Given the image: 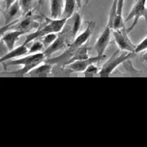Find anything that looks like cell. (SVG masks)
<instances>
[{
    "label": "cell",
    "instance_id": "cell-11",
    "mask_svg": "<svg viewBox=\"0 0 147 147\" xmlns=\"http://www.w3.org/2000/svg\"><path fill=\"white\" fill-rule=\"evenodd\" d=\"M94 27H95V22H89L87 24V27H86L80 35L77 36L75 39H74V41L70 44L71 46L75 47V48H80V47L83 46V45L88 41V39L91 37Z\"/></svg>",
    "mask_w": 147,
    "mask_h": 147
},
{
    "label": "cell",
    "instance_id": "cell-17",
    "mask_svg": "<svg viewBox=\"0 0 147 147\" xmlns=\"http://www.w3.org/2000/svg\"><path fill=\"white\" fill-rule=\"evenodd\" d=\"M77 0H65L64 1V10L62 13V18H70L75 14V9L77 6Z\"/></svg>",
    "mask_w": 147,
    "mask_h": 147
},
{
    "label": "cell",
    "instance_id": "cell-15",
    "mask_svg": "<svg viewBox=\"0 0 147 147\" xmlns=\"http://www.w3.org/2000/svg\"><path fill=\"white\" fill-rule=\"evenodd\" d=\"M20 11H22V9H20V1L17 0L9 9H6V11L4 12L5 24H8V23L11 22L13 18L20 13Z\"/></svg>",
    "mask_w": 147,
    "mask_h": 147
},
{
    "label": "cell",
    "instance_id": "cell-4",
    "mask_svg": "<svg viewBox=\"0 0 147 147\" xmlns=\"http://www.w3.org/2000/svg\"><path fill=\"white\" fill-rule=\"evenodd\" d=\"M70 38H73V36H72V31H71V25H69L67 20L66 25L64 26V28L62 29L61 32L58 33V37H57L56 40L44 51L46 58L47 57H49L54 52H57L63 49L68 48L69 45L71 44L69 43Z\"/></svg>",
    "mask_w": 147,
    "mask_h": 147
},
{
    "label": "cell",
    "instance_id": "cell-25",
    "mask_svg": "<svg viewBox=\"0 0 147 147\" xmlns=\"http://www.w3.org/2000/svg\"><path fill=\"white\" fill-rule=\"evenodd\" d=\"M16 1L17 0H5V7H6V9H9Z\"/></svg>",
    "mask_w": 147,
    "mask_h": 147
},
{
    "label": "cell",
    "instance_id": "cell-10",
    "mask_svg": "<svg viewBox=\"0 0 147 147\" xmlns=\"http://www.w3.org/2000/svg\"><path fill=\"white\" fill-rule=\"evenodd\" d=\"M39 24H40V23H38V22H36L35 18L27 14V16H26L24 18H22V20H18V23L17 25L10 26L8 29L22 30V31H26V32H30L34 28L38 27Z\"/></svg>",
    "mask_w": 147,
    "mask_h": 147
},
{
    "label": "cell",
    "instance_id": "cell-23",
    "mask_svg": "<svg viewBox=\"0 0 147 147\" xmlns=\"http://www.w3.org/2000/svg\"><path fill=\"white\" fill-rule=\"evenodd\" d=\"M144 51H147V37L143 39L136 48V53H140Z\"/></svg>",
    "mask_w": 147,
    "mask_h": 147
},
{
    "label": "cell",
    "instance_id": "cell-26",
    "mask_svg": "<svg viewBox=\"0 0 147 147\" xmlns=\"http://www.w3.org/2000/svg\"><path fill=\"white\" fill-rule=\"evenodd\" d=\"M141 60L144 61V62H147V51L142 55V57H141Z\"/></svg>",
    "mask_w": 147,
    "mask_h": 147
},
{
    "label": "cell",
    "instance_id": "cell-13",
    "mask_svg": "<svg viewBox=\"0 0 147 147\" xmlns=\"http://www.w3.org/2000/svg\"><path fill=\"white\" fill-rule=\"evenodd\" d=\"M125 0H117V6H116V14H115L113 24H112V29L113 30H120L125 28L124 20L122 17L123 7H124Z\"/></svg>",
    "mask_w": 147,
    "mask_h": 147
},
{
    "label": "cell",
    "instance_id": "cell-24",
    "mask_svg": "<svg viewBox=\"0 0 147 147\" xmlns=\"http://www.w3.org/2000/svg\"><path fill=\"white\" fill-rule=\"evenodd\" d=\"M99 72L100 71L98 69V67L94 64H91V65H89L87 67V69L84 71V74L85 75H95V74H98Z\"/></svg>",
    "mask_w": 147,
    "mask_h": 147
},
{
    "label": "cell",
    "instance_id": "cell-18",
    "mask_svg": "<svg viewBox=\"0 0 147 147\" xmlns=\"http://www.w3.org/2000/svg\"><path fill=\"white\" fill-rule=\"evenodd\" d=\"M88 51H89V48L86 46H81L80 48H78L77 51H76L75 55H74V57L71 59L70 64L75 61H78V60H83V59L89 58Z\"/></svg>",
    "mask_w": 147,
    "mask_h": 147
},
{
    "label": "cell",
    "instance_id": "cell-12",
    "mask_svg": "<svg viewBox=\"0 0 147 147\" xmlns=\"http://www.w3.org/2000/svg\"><path fill=\"white\" fill-rule=\"evenodd\" d=\"M28 51H29V49H28V48L26 47V45L23 44L22 46L15 48L14 49H12V51H9L6 54H4L3 56H1L0 62L4 63L6 61H9V60H13V59L18 58V57L25 56V55L28 54Z\"/></svg>",
    "mask_w": 147,
    "mask_h": 147
},
{
    "label": "cell",
    "instance_id": "cell-9",
    "mask_svg": "<svg viewBox=\"0 0 147 147\" xmlns=\"http://www.w3.org/2000/svg\"><path fill=\"white\" fill-rule=\"evenodd\" d=\"M26 33H28V32H26V31H22V30H12V31H10V32L3 33V34H1L2 35L1 42L4 43L8 51H12V49H15L16 42Z\"/></svg>",
    "mask_w": 147,
    "mask_h": 147
},
{
    "label": "cell",
    "instance_id": "cell-21",
    "mask_svg": "<svg viewBox=\"0 0 147 147\" xmlns=\"http://www.w3.org/2000/svg\"><path fill=\"white\" fill-rule=\"evenodd\" d=\"M18 1H20V9H22V15L29 14L31 9H32L34 4H35V0H18Z\"/></svg>",
    "mask_w": 147,
    "mask_h": 147
},
{
    "label": "cell",
    "instance_id": "cell-1",
    "mask_svg": "<svg viewBox=\"0 0 147 147\" xmlns=\"http://www.w3.org/2000/svg\"><path fill=\"white\" fill-rule=\"evenodd\" d=\"M46 59V55L44 52H38V53H33V54H28L25 56H22V58L18 59H13L9 60V61L4 62L6 66H13V65H22V68L20 69L17 72H14L13 74H17V75H25V74H29L34 68L39 66L42 64V62H44V60Z\"/></svg>",
    "mask_w": 147,
    "mask_h": 147
},
{
    "label": "cell",
    "instance_id": "cell-27",
    "mask_svg": "<svg viewBox=\"0 0 147 147\" xmlns=\"http://www.w3.org/2000/svg\"><path fill=\"white\" fill-rule=\"evenodd\" d=\"M77 4H78V8H81V5H82V0H77Z\"/></svg>",
    "mask_w": 147,
    "mask_h": 147
},
{
    "label": "cell",
    "instance_id": "cell-7",
    "mask_svg": "<svg viewBox=\"0 0 147 147\" xmlns=\"http://www.w3.org/2000/svg\"><path fill=\"white\" fill-rule=\"evenodd\" d=\"M127 30H125V28L120 30H113L112 31V35H113L114 41L116 43L117 47L119 48L120 51H127V52H135L136 53V48L132 42L130 41L128 37Z\"/></svg>",
    "mask_w": 147,
    "mask_h": 147
},
{
    "label": "cell",
    "instance_id": "cell-16",
    "mask_svg": "<svg viewBox=\"0 0 147 147\" xmlns=\"http://www.w3.org/2000/svg\"><path fill=\"white\" fill-rule=\"evenodd\" d=\"M72 24H71V31H72V36L73 39H75L77 37L78 32L80 29L81 26V17L80 15V13H75L72 17L70 18Z\"/></svg>",
    "mask_w": 147,
    "mask_h": 147
},
{
    "label": "cell",
    "instance_id": "cell-22",
    "mask_svg": "<svg viewBox=\"0 0 147 147\" xmlns=\"http://www.w3.org/2000/svg\"><path fill=\"white\" fill-rule=\"evenodd\" d=\"M57 37H58V34L57 33H49V34H47L46 36H44L43 38H41L40 40L43 42V44L45 45V47H46V49H47L56 40Z\"/></svg>",
    "mask_w": 147,
    "mask_h": 147
},
{
    "label": "cell",
    "instance_id": "cell-2",
    "mask_svg": "<svg viewBox=\"0 0 147 147\" xmlns=\"http://www.w3.org/2000/svg\"><path fill=\"white\" fill-rule=\"evenodd\" d=\"M68 20H69V18H46V20L48 22L47 25H45L44 27L34 31L32 33L28 34V35L26 36V40L24 42V45H27L28 43H30V42H32V41L43 38V37L46 36L47 34L61 32L62 29L64 28V26L66 25V22Z\"/></svg>",
    "mask_w": 147,
    "mask_h": 147
},
{
    "label": "cell",
    "instance_id": "cell-20",
    "mask_svg": "<svg viewBox=\"0 0 147 147\" xmlns=\"http://www.w3.org/2000/svg\"><path fill=\"white\" fill-rule=\"evenodd\" d=\"M46 49V47L45 45L43 44L40 39L38 40H35L33 41V44L32 46L30 47L29 49V51H28V54H33V53H38V52H44L43 51Z\"/></svg>",
    "mask_w": 147,
    "mask_h": 147
},
{
    "label": "cell",
    "instance_id": "cell-19",
    "mask_svg": "<svg viewBox=\"0 0 147 147\" xmlns=\"http://www.w3.org/2000/svg\"><path fill=\"white\" fill-rule=\"evenodd\" d=\"M52 67H53V65L51 64V63L45 62L44 64H40L39 66L34 68L29 74L30 75H42V74L47 75V74H49L51 72Z\"/></svg>",
    "mask_w": 147,
    "mask_h": 147
},
{
    "label": "cell",
    "instance_id": "cell-3",
    "mask_svg": "<svg viewBox=\"0 0 147 147\" xmlns=\"http://www.w3.org/2000/svg\"><path fill=\"white\" fill-rule=\"evenodd\" d=\"M116 6H117V0H114L113 3H112L111 10L109 13V22L106 25V27L104 28L103 32L101 35L99 36V38L97 39L94 49L97 52V55L100 56H104V53L106 51V49L109 46V42H110V35H111V30L112 29V24H113V20L116 14Z\"/></svg>",
    "mask_w": 147,
    "mask_h": 147
},
{
    "label": "cell",
    "instance_id": "cell-5",
    "mask_svg": "<svg viewBox=\"0 0 147 147\" xmlns=\"http://www.w3.org/2000/svg\"><path fill=\"white\" fill-rule=\"evenodd\" d=\"M134 55H135V52H128V53L119 54V51H115L114 53L112 54V56L109 59V61H107L103 66H102L99 74L101 76L110 75L120 64L127 61L131 57H133Z\"/></svg>",
    "mask_w": 147,
    "mask_h": 147
},
{
    "label": "cell",
    "instance_id": "cell-6",
    "mask_svg": "<svg viewBox=\"0 0 147 147\" xmlns=\"http://www.w3.org/2000/svg\"><path fill=\"white\" fill-rule=\"evenodd\" d=\"M146 2L147 0H136V3L133 6L132 10L129 13L128 17L126 18V20H130L131 18H134V22L132 26L127 30L128 33H130L134 28L136 27V25L138 24L140 18H143L147 22V7H146Z\"/></svg>",
    "mask_w": 147,
    "mask_h": 147
},
{
    "label": "cell",
    "instance_id": "cell-29",
    "mask_svg": "<svg viewBox=\"0 0 147 147\" xmlns=\"http://www.w3.org/2000/svg\"><path fill=\"white\" fill-rule=\"evenodd\" d=\"M89 1H90V0H86V3H85V4H87V3H88V2H89Z\"/></svg>",
    "mask_w": 147,
    "mask_h": 147
},
{
    "label": "cell",
    "instance_id": "cell-28",
    "mask_svg": "<svg viewBox=\"0 0 147 147\" xmlns=\"http://www.w3.org/2000/svg\"><path fill=\"white\" fill-rule=\"evenodd\" d=\"M45 2V0H37V3H38L39 6H41V5H43Z\"/></svg>",
    "mask_w": 147,
    "mask_h": 147
},
{
    "label": "cell",
    "instance_id": "cell-8",
    "mask_svg": "<svg viewBox=\"0 0 147 147\" xmlns=\"http://www.w3.org/2000/svg\"><path fill=\"white\" fill-rule=\"evenodd\" d=\"M103 58H105V55L104 56L97 55V56H94V57H89L87 59L78 60V61H75L69 64L67 66V68L70 70V72H72V73H84V71L87 69V67L89 65L98 63Z\"/></svg>",
    "mask_w": 147,
    "mask_h": 147
},
{
    "label": "cell",
    "instance_id": "cell-14",
    "mask_svg": "<svg viewBox=\"0 0 147 147\" xmlns=\"http://www.w3.org/2000/svg\"><path fill=\"white\" fill-rule=\"evenodd\" d=\"M65 0H51V17L52 18H62V8Z\"/></svg>",
    "mask_w": 147,
    "mask_h": 147
}]
</instances>
